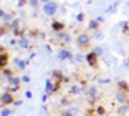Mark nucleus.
I'll return each mask as SVG.
<instances>
[{
    "instance_id": "12",
    "label": "nucleus",
    "mask_w": 129,
    "mask_h": 116,
    "mask_svg": "<svg viewBox=\"0 0 129 116\" xmlns=\"http://www.w3.org/2000/svg\"><path fill=\"white\" fill-rule=\"evenodd\" d=\"M96 25H98V18H96V20H93V22L89 23V27H91V28H94Z\"/></svg>"
},
{
    "instance_id": "16",
    "label": "nucleus",
    "mask_w": 129,
    "mask_h": 116,
    "mask_svg": "<svg viewBox=\"0 0 129 116\" xmlns=\"http://www.w3.org/2000/svg\"><path fill=\"white\" fill-rule=\"evenodd\" d=\"M40 2H43V4H48L50 0H40Z\"/></svg>"
},
{
    "instance_id": "17",
    "label": "nucleus",
    "mask_w": 129,
    "mask_h": 116,
    "mask_svg": "<svg viewBox=\"0 0 129 116\" xmlns=\"http://www.w3.org/2000/svg\"><path fill=\"white\" fill-rule=\"evenodd\" d=\"M126 7H127V8H129V2H127V4H126Z\"/></svg>"
},
{
    "instance_id": "2",
    "label": "nucleus",
    "mask_w": 129,
    "mask_h": 116,
    "mask_svg": "<svg viewBox=\"0 0 129 116\" xmlns=\"http://www.w3.org/2000/svg\"><path fill=\"white\" fill-rule=\"evenodd\" d=\"M88 41H89V38H88L86 35H80V37H78V43H80V45H86Z\"/></svg>"
},
{
    "instance_id": "5",
    "label": "nucleus",
    "mask_w": 129,
    "mask_h": 116,
    "mask_svg": "<svg viewBox=\"0 0 129 116\" xmlns=\"http://www.w3.org/2000/svg\"><path fill=\"white\" fill-rule=\"evenodd\" d=\"M2 101H4V103H10V101H12V96H10V95H2Z\"/></svg>"
},
{
    "instance_id": "7",
    "label": "nucleus",
    "mask_w": 129,
    "mask_h": 116,
    "mask_svg": "<svg viewBox=\"0 0 129 116\" xmlns=\"http://www.w3.org/2000/svg\"><path fill=\"white\" fill-rule=\"evenodd\" d=\"M17 66H18L20 70H22V68H25V61H23V60H17Z\"/></svg>"
},
{
    "instance_id": "6",
    "label": "nucleus",
    "mask_w": 129,
    "mask_h": 116,
    "mask_svg": "<svg viewBox=\"0 0 129 116\" xmlns=\"http://www.w3.org/2000/svg\"><path fill=\"white\" fill-rule=\"evenodd\" d=\"M8 20H10V15H7L5 12H2V22H5V23H7Z\"/></svg>"
},
{
    "instance_id": "9",
    "label": "nucleus",
    "mask_w": 129,
    "mask_h": 116,
    "mask_svg": "<svg viewBox=\"0 0 129 116\" xmlns=\"http://www.w3.org/2000/svg\"><path fill=\"white\" fill-rule=\"evenodd\" d=\"M18 45L25 48V47H28V41H27V40H20V41H18Z\"/></svg>"
},
{
    "instance_id": "3",
    "label": "nucleus",
    "mask_w": 129,
    "mask_h": 116,
    "mask_svg": "<svg viewBox=\"0 0 129 116\" xmlns=\"http://www.w3.org/2000/svg\"><path fill=\"white\" fill-rule=\"evenodd\" d=\"M45 90H46V93H50V91H53V90H55L50 80H46V83H45Z\"/></svg>"
},
{
    "instance_id": "8",
    "label": "nucleus",
    "mask_w": 129,
    "mask_h": 116,
    "mask_svg": "<svg viewBox=\"0 0 129 116\" xmlns=\"http://www.w3.org/2000/svg\"><path fill=\"white\" fill-rule=\"evenodd\" d=\"M118 100L121 101V103H124V101H126V96H124V93H118Z\"/></svg>"
},
{
    "instance_id": "15",
    "label": "nucleus",
    "mask_w": 129,
    "mask_h": 116,
    "mask_svg": "<svg viewBox=\"0 0 129 116\" xmlns=\"http://www.w3.org/2000/svg\"><path fill=\"white\" fill-rule=\"evenodd\" d=\"M94 38H101V32H96V33H94Z\"/></svg>"
},
{
    "instance_id": "4",
    "label": "nucleus",
    "mask_w": 129,
    "mask_h": 116,
    "mask_svg": "<svg viewBox=\"0 0 129 116\" xmlns=\"http://www.w3.org/2000/svg\"><path fill=\"white\" fill-rule=\"evenodd\" d=\"M58 56H60V60H66V58H70V53L66 50H63V52L58 53Z\"/></svg>"
},
{
    "instance_id": "10",
    "label": "nucleus",
    "mask_w": 129,
    "mask_h": 116,
    "mask_svg": "<svg viewBox=\"0 0 129 116\" xmlns=\"http://www.w3.org/2000/svg\"><path fill=\"white\" fill-rule=\"evenodd\" d=\"M103 53V48L101 47H96V50H94V55H101Z\"/></svg>"
},
{
    "instance_id": "14",
    "label": "nucleus",
    "mask_w": 129,
    "mask_h": 116,
    "mask_svg": "<svg viewBox=\"0 0 129 116\" xmlns=\"http://www.w3.org/2000/svg\"><path fill=\"white\" fill-rule=\"evenodd\" d=\"M78 91H80V90H78V86H73V88H71V93H78Z\"/></svg>"
},
{
    "instance_id": "11",
    "label": "nucleus",
    "mask_w": 129,
    "mask_h": 116,
    "mask_svg": "<svg viewBox=\"0 0 129 116\" xmlns=\"http://www.w3.org/2000/svg\"><path fill=\"white\" fill-rule=\"evenodd\" d=\"M2 116H10V109H2Z\"/></svg>"
},
{
    "instance_id": "1",
    "label": "nucleus",
    "mask_w": 129,
    "mask_h": 116,
    "mask_svg": "<svg viewBox=\"0 0 129 116\" xmlns=\"http://www.w3.org/2000/svg\"><path fill=\"white\" fill-rule=\"evenodd\" d=\"M56 8H58V5L55 2H48L43 7V12H45V15H53V13H56Z\"/></svg>"
},
{
    "instance_id": "13",
    "label": "nucleus",
    "mask_w": 129,
    "mask_h": 116,
    "mask_svg": "<svg viewBox=\"0 0 129 116\" xmlns=\"http://www.w3.org/2000/svg\"><path fill=\"white\" fill-rule=\"evenodd\" d=\"M37 4H38V0H30V5H31V7H37Z\"/></svg>"
}]
</instances>
